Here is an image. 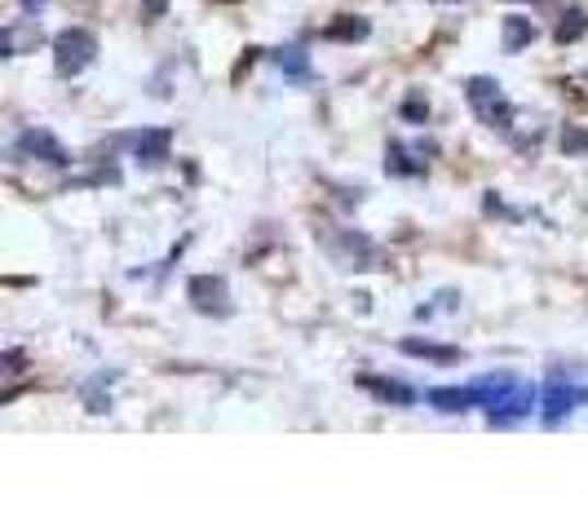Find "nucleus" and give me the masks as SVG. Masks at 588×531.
<instances>
[{"label": "nucleus", "mask_w": 588, "mask_h": 531, "mask_svg": "<svg viewBox=\"0 0 588 531\" xmlns=\"http://www.w3.org/2000/svg\"><path fill=\"white\" fill-rule=\"evenodd\" d=\"M19 151L23 155H36V160H45V164H54V169H67L71 164V155L58 147V138L54 134H45V129H27L23 138H19Z\"/></svg>", "instance_id": "nucleus-7"}, {"label": "nucleus", "mask_w": 588, "mask_h": 531, "mask_svg": "<svg viewBox=\"0 0 588 531\" xmlns=\"http://www.w3.org/2000/svg\"><path fill=\"white\" fill-rule=\"evenodd\" d=\"M186 297H191V305H195L199 314H217V319L230 314V288H226L221 275H195V279L186 284Z\"/></svg>", "instance_id": "nucleus-5"}, {"label": "nucleus", "mask_w": 588, "mask_h": 531, "mask_svg": "<svg viewBox=\"0 0 588 531\" xmlns=\"http://www.w3.org/2000/svg\"><path fill=\"white\" fill-rule=\"evenodd\" d=\"M41 45V23H36V14H27V23H10L5 32H0V49H5V58H19V54H27V49H36Z\"/></svg>", "instance_id": "nucleus-9"}, {"label": "nucleus", "mask_w": 588, "mask_h": 531, "mask_svg": "<svg viewBox=\"0 0 588 531\" xmlns=\"http://www.w3.org/2000/svg\"><path fill=\"white\" fill-rule=\"evenodd\" d=\"M438 412H469V407H479V385H438L425 394Z\"/></svg>", "instance_id": "nucleus-10"}, {"label": "nucleus", "mask_w": 588, "mask_h": 531, "mask_svg": "<svg viewBox=\"0 0 588 531\" xmlns=\"http://www.w3.org/2000/svg\"><path fill=\"white\" fill-rule=\"evenodd\" d=\"M385 169L399 173V177H420L425 173V160H412V151L403 142H390L385 147Z\"/></svg>", "instance_id": "nucleus-15"}, {"label": "nucleus", "mask_w": 588, "mask_h": 531, "mask_svg": "<svg viewBox=\"0 0 588 531\" xmlns=\"http://www.w3.org/2000/svg\"><path fill=\"white\" fill-rule=\"evenodd\" d=\"M562 151H566V155H570V151H588V138L575 134V129H566V134H562Z\"/></svg>", "instance_id": "nucleus-19"}, {"label": "nucleus", "mask_w": 588, "mask_h": 531, "mask_svg": "<svg viewBox=\"0 0 588 531\" xmlns=\"http://www.w3.org/2000/svg\"><path fill=\"white\" fill-rule=\"evenodd\" d=\"M164 10V0H151V14H160Z\"/></svg>", "instance_id": "nucleus-22"}, {"label": "nucleus", "mask_w": 588, "mask_h": 531, "mask_svg": "<svg viewBox=\"0 0 588 531\" xmlns=\"http://www.w3.org/2000/svg\"><path fill=\"white\" fill-rule=\"evenodd\" d=\"M323 36H327V41H364V36H368V19H349V14H341V23H332Z\"/></svg>", "instance_id": "nucleus-16"}, {"label": "nucleus", "mask_w": 588, "mask_h": 531, "mask_svg": "<svg viewBox=\"0 0 588 531\" xmlns=\"http://www.w3.org/2000/svg\"><path fill=\"white\" fill-rule=\"evenodd\" d=\"M438 5H460V0H438Z\"/></svg>", "instance_id": "nucleus-23"}, {"label": "nucleus", "mask_w": 588, "mask_h": 531, "mask_svg": "<svg viewBox=\"0 0 588 531\" xmlns=\"http://www.w3.org/2000/svg\"><path fill=\"white\" fill-rule=\"evenodd\" d=\"M275 67L288 76V80H297V84H305L314 71H310V58H305V49H297V45H288V49H279L275 54Z\"/></svg>", "instance_id": "nucleus-14"}, {"label": "nucleus", "mask_w": 588, "mask_h": 531, "mask_svg": "<svg viewBox=\"0 0 588 531\" xmlns=\"http://www.w3.org/2000/svg\"><path fill=\"white\" fill-rule=\"evenodd\" d=\"M584 32H588V19H584V14H579V10H566V14H562V23H557V32H553V36H557V45H575V41H579V36H584Z\"/></svg>", "instance_id": "nucleus-17"}, {"label": "nucleus", "mask_w": 588, "mask_h": 531, "mask_svg": "<svg viewBox=\"0 0 588 531\" xmlns=\"http://www.w3.org/2000/svg\"><path fill=\"white\" fill-rule=\"evenodd\" d=\"M535 36H540V27H535L531 19L509 14V19H505V32H500V45H505V54H522V49H527Z\"/></svg>", "instance_id": "nucleus-11"}, {"label": "nucleus", "mask_w": 588, "mask_h": 531, "mask_svg": "<svg viewBox=\"0 0 588 531\" xmlns=\"http://www.w3.org/2000/svg\"><path fill=\"white\" fill-rule=\"evenodd\" d=\"M45 5H49V0H23V10H27V14H41Z\"/></svg>", "instance_id": "nucleus-21"}, {"label": "nucleus", "mask_w": 588, "mask_h": 531, "mask_svg": "<svg viewBox=\"0 0 588 531\" xmlns=\"http://www.w3.org/2000/svg\"><path fill=\"white\" fill-rule=\"evenodd\" d=\"M169 147H173V134H169V129H142V134L129 138V151H134L147 169L164 164V160H169Z\"/></svg>", "instance_id": "nucleus-8"}, {"label": "nucleus", "mask_w": 588, "mask_h": 531, "mask_svg": "<svg viewBox=\"0 0 588 531\" xmlns=\"http://www.w3.org/2000/svg\"><path fill=\"white\" fill-rule=\"evenodd\" d=\"M323 249L341 270H381V249L359 231H327Z\"/></svg>", "instance_id": "nucleus-3"}, {"label": "nucleus", "mask_w": 588, "mask_h": 531, "mask_svg": "<svg viewBox=\"0 0 588 531\" xmlns=\"http://www.w3.org/2000/svg\"><path fill=\"white\" fill-rule=\"evenodd\" d=\"M403 116H407V120H416V125H425V120H429V102H425L420 93H412V97L403 102Z\"/></svg>", "instance_id": "nucleus-18"}, {"label": "nucleus", "mask_w": 588, "mask_h": 531, "mask_svg": "<svg viewBox=\"0 0 588 531\" xmlns=\"http://www.w3.org/2000/svg\"><path fill=\"white\" fill-rule=\"evenodd\" d=\"M579 403H588V390L570 385L566 377H549V385H544V425H562V416H570Z\"/></svg>", "instance_id": "nucleus-6"}, {"label": "nucleus", "mask_w": 588, "mask_h": 531, "mask_svg": "<svg viewBox=\"0 0 588 531\" xmlns=\"http://www.w3.org/2000/svg\"><path fill=\"white\" fill-rule=\"evenodd\" d=\"M19 368H23V355L10 350V355H5V377H19Z\"/></svg>", "instance_id": "nucleus-20"}, {"label": "nucleus", "mask_w": 588, "mask_h": 531, "mask_svg": "<svg viewBox=\"0 0 588 531\" xmlns=\"http://www.w3.org/2000/svg\"><path fill=\"white\" fill-rule=\"evenodd\" d=\"M364 385L377 394V399H385V403H399V407H412L416 403V390L412 385H403V381H385V377H364Z\"/></svg>", "instance_id": "nucleus-13"}, {"label": "nucleus", "mask_w": 588, "mask_h": 531, "mask_svg": "<svg viewBox=\"0 0 588 531\" xmlns=\"http://www.w3.org/2000/svg\"><path fill=\"white\" fill-rule=\"evenodd\" d=\"M403 355L429 359V363H460V350L456 346H438V342H420V337H403Z\"/></svg>", "instance_id": "nucleus-12"}, {"label": "nucleus", "mask_w": 588, "mask_h": 531, "mask_svg": "<svg viewBox=\"0 0 588 531\" xmlns=\"http://www.w3.org/2000/svg\"><path fill=\"white\" fill-rule=\"evenodd\" d=\"M474 385H479V407H487L492 425L522 420L535 407V385L522 381V377H514V372H496V377H483Z\"/></svg>", "instance_id": "nucleus-1"}, {"label": "nucleus", "mask_w": 588, "mask_h": 531, "mask_svg": "<svg viewBox=\"0 0 588 531\" xmlns=\"http://www.w3.org/2000/svg\"><path fill=\"white\" fill-rule=\"evenodd\" d=\"M93 58H97V36L93 32L67 27V32L54 36V67L62 76H80L84 67H93Z\"/></svg>", "instance_id": "nucleus-4"}, {"label": "nucleus", "mask_w": 588, "mask_h": 531, "mask_svg": "<svg viewBox=\"0 0 588 531\" xmlns=\"http://www.w3.org/2000/svg\"><path fill=\"white\" fill-rule=\"evenodd\" d=\"M464 97H469L474 116H479L487 129H500V134L514 129V102L505 97L500 80H492V76H474V80L464 84Z\"/></svg>", "instance_id": "nucleus-2"}]
</instances>
